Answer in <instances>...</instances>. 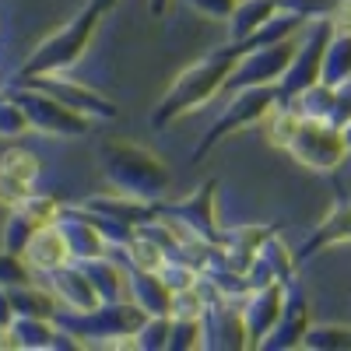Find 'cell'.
I'll use <instances>...</instances> for the list:
<instances>
[{
    "label": "cell",
    "instance_id": "obj_14",
    "mask_svg": "<svg viewBox=\"0 0 351 351\" xmlns=\"http://www.w3.org/2000/svg\"><path fill=\"white\" fill-rule=\"evenodd\" d=\"M8 299H11L14 316H43V319H53L56 295H53L49 288H39L36 281L18 285V288H8Z\"/></svg>",
    "mask_w": 351,
    "mask_h": 351
},
{
    "label": "cell",
    "instance_id": "obj_10",
    "mask_svg": "<svg viewBox=\"0 0 351 351\" xmlns=\"http://www.w3.org/2000/svg\"><path fill=\"white\" fill-rule=\"evenodd\" d=\"M288 148L295 152L306 165H313V169H330V165L341 158L344 137H341V134H334V130H327L319 120H309V123H302V127H299L295 141H291Z\"/></svg>",
    "mask_w": 351,
    "mask_h": 351
},
{
    "label": "cell",
    "instance_id": "obj_7",
    "mask_svg": "<svg viewBox=\"0 0 351 351\" xmlns=\"http://www.w3.org/2000/svg\"><path fill=\"white\" fill-rule=\"evenodd\" d=\"M43 281L56 295V302H64L71 313H92L95 306H102L99 302V291L92 288V281H88V274H84V267H81L77 260L64 263V267H56L53 274H43Z\"/></svg>",
    "mask_w": 351,
    "mask_h": 351
},
{
    "label": "cell",
    "instance_id": "obj_22",
    "mask_svg": "<svg viewBox=\"0 0 351 351\" xmlns=\"http://www.w3.org/2000/svg\"><path fill=\"white\" fill-rule=\"evenodd\" d=\"M169 330H172V316H144V324L134 330L137 348H169Z\"/></svg>",
    "mask_w": 351,
    "mask_h": 351
},
{
    "label": "cell",
    "instance_id": "obj_11",
    "mask_svg": "<svg viewBox=\"0 0 351 351\" xmlns=\"http://www.w3.org/2000/svg\"><path fill=\"white\" fill-rule=\"evenodd\" d=\"M123 299H130L141 313L148 316H169V302L172 291L169 285L158 278V271H141V267H127V281H123Z\"/></svg>",
    "mask_w": 351,
    "mask_h": 351
},
{
    "label": "cell",
    "instance_id": "obj_15",
    "mask_svg": "<svg viewBox=\"0 0 351 351\" xmlns=\"http://www.w3.org/2000/svg\"><path fill=\"white\" fill-rule=\"evenodd\" d=\"M271 0H243L236 4V11L228 14V36L232 43H243L246 36H256V28L263 21H271Z\"/></svg>",
    "mask_w": 351,
    "mask_h": 351
},
{
    "label": "cell",
    "instance_id": "obj_16",
    "mask_svg": "<svg viewBox=\"0 0 351 351\" xmlns=\"http://www.w3.org/2000/svg\"><path fill=\"white\" fill-rule=\"evenodd\" d=\"M8 327H11L14 348H53V337H56V324L43 316H14Z\"/></svg>",
    "mask_w": 351,
    "mask_h": 351
},
{
    "label": "cell",
    "instance_id": "obj_5",
    "mask_svg": "<svg viewBox=\"0 0 351 351\" xmlns=\"http://www.w3.org/2000/svg\"><path fill=\"white\" fill-rule=\"evenodd\" d=\"M25 84H36V88H43L46 95H53L56 102H64L71 112L84 116L88 123H92V120H112V116H116V106H112L109 99H102L99 92H92V88H84V84L64 81L60 74H49V77H32V81H25Z\"/></svg>",
    "mask_w": 351,
    "mask_h": 351
},
{
    "label": "cell",
    "instance_id": "obj_12",
    "mask_svg": "<svg viewBox=\"0 0 351 351\" xmlns=\"http://www.w3.org/2000/svg\"><path fill=\"white\" fill-rule=\"evenodd\" d=\"M25 263L32 267L36 274H53L56 267H64V263H71V250H67V239L64 232L53 225H43L32 239H28V246L21 250Z\"/></svg>",
    "mask_w": 351,
    "mask_h": 351
},
{
    "label": "cell",
    "instance_id": "obj_8",
    "mask_svg": "<svg viewBox=\"0 0 351 351\" xmlns=\"http://www.w3.org/2000/svg\"><path fill=\"white\" fill-rule=\"evenodd\" d=\"M56 228L64 232L71 260H95L106 256V239L95 225V218L88 215L84 208H60V218H56Z\"/></svg>",
    "mask_w": 351,
    "mask_h": 351
},
{
    "label": "cell",
    "instance_id": "obj_27",
    "mask_svg": "<svg viewBox=\"0 0 351 351\" xmlns=\"http://www.w3.org/2000/svg\"><path fill=\"white\" fill-rule=\"evenodd\" d=\"M32 193V186L28 183H21V180H14V176H8V172H0V204L11 211V208H18V204Z\"/></svg>",
    "mask_w": 351,
    "mask_h": 351
},
{
    "label": "cell",
    "instance_id": "obj_3",
    "mask_svg": "<svg viewBox=\"0 0 351 351\" xmlns=\"http://www.w3.org/2000/svg\"><path fill=\"white\" fill-rule=\"evenodd\" d=\"M109 8L102 4V0H88L84 11L74 14L67 25H60L53 36H46L32 56L21 64V77L25 81H32V77H49V74H67L81 56L88 49V43H92V32H95V25L99 18L106 14Z\"/></svg>",
    "mask_w": 351,
    "mask_h": 351
},
{
    "label": "cell",
    "instance_id": "obj_25",
    "mask_svg": "<svg viewBox=\"0 0 351 351\" xmlns=\"http://www.w3.org/2000/svg\"><path fill=\"white\" fill-rule=\"evenodd\" d=\"M267 137H271V144H278V148H285V144H291L295 141V134H299V127H302V120L295 112H288V109H281V112H274L271 120H267Z\"/></svg>",
    "mask_w": 351,
    "mask_h": 351
},
{
    "label": "cell",
    "instance_id": "obj_17",
    "mask_svg": "<svg viewBox=\"0 0 351 351\" xmlns=\"http://www.w3.org/2000/svg\"><path fill=\"white\" fill-rule=\"evenodd\" d=\"M0 172H8V176H14V180L32 186L39 180V172H43V162L28 148H8L4 155H0Z\"/></svg>",
    "mask_w": 351,
    "mask_h": 351
},
{
    "label": "cell",
    "instance_id": "obj_26",
    "mask_svg": "<svg viewBox=\"0 0 351 351\" xmlns=\"http://www.w3.org/2000/svg\"><path fill=\"white\" fill-rule=\"evenodd\" d=\"M197 348L200 344V319H172L169 348Z\"/></svg>",
    "mask_w": 351,
    "mask_h": 351
},
{
    "label": "cell",
    "instance_id": "obj_1",
    "mask_svg": "<svg viewBox=\"0 0 351 351\" xmlns=\"http://www.w3.org/2000/svg\"><path fill=\"white\" fill-rule=\"evenodd\" d=\"M99 172L116 193H127L134 200L155 204L169 190V169L148 148L130 141H106L99 148Z\"/></svg>",
    "mask_w": 351,
    "mask_h": 351
},
{
    "label": "cell",
    "instance_id": "obj_4",
    "mask_svg": "<svg viewBox=\"0 0 351 351\" xmlns=\"http://www.w3.org/2000/svg\"><path fill=\"white\" fill-rule=\"evenodd\" d=\"M14 99L21 102L28 123L43 134H56V137H84L88 134V120L77 112H71L64 102H56L53 95H46L43 88L28 84L25 92H14Z\"/></svg>",
    "mask_w": 351,
    "mask_h": 351
},
{
    "label": "cell",
    "instance_id": "obj_9",
    "mask_svg": "<svg viewBox=\"0 0 351 351\" xmlns=\"http://www.w3.org/2000/svg\"><path fill=\"white\" fill-rule=\"evenodd\" d=\"M263 109H271V92H263V88H253V92L236 95V99L228 102V109L218 116V123L200 137L197 155H193V158H204V152H208L215 141H221L225 134H232V130H236L239 123H246V120H256V116H260Z\"/></svg>",
    "mask_w": 351,
    "mask_h": 351
},
{
    "label": "cell",
    "instance_id": "obj_29",
    "mask_svg": "<svg viewBox=\"0 0 351 351\" xmlns=\"http://www.w3.org/2000/svg\"><path fill=\"white\" fill-rule=\"evenodd\" d=\"M169 4H172V0H148V11H152L155 18H162V14L169 11Z\"/></svg>",
    "mask_w": 351,
    "mask_h": 351
},
{
    "label": "cell",
    "instance_id": "obj_21",
    "mask_svg": "<svg viewBox=\"0 0 351 351\" xmlns=\"http://www.w3.org/2000/svg\"><path fill=\"white\" fill-rule=\"evenodd\" d=\"M28 281H36V271L25 263V256L11 253V250H0V288H18Z\"/></svg>",
    "mask_w": 351,
    "mask_h": 351
},
{
    "label": "cell",
    "instance_id": "obj_30",
    "mask_svg": "<svg viewBox=\"0 0 351 351\" xmlns=\"http://www.w3.org/2000/svg\"><path fill=\"white\" fill-rule=\"evenodd\" d=\"M102 4H106V8H112V4H116V0H102Z\"/></svg>",
    "mask_w": 351,
    "mask_h": 351
},
{
    "label": "cell",
    "instance_id": "obj_24",
    "mask_svg": "<svg viewBox=\"0 0 351 351\" xmlns=\"http://www.w3.org/2000/svg\"><path fill=\"white\" fill-rule=\"evenodd\" d=\"M204 309H208V299L193 288H183V291H172V302H169V316L172 319H200Z\"/></svg>",
    "mask_w": 351,
    "mask_h": 351
},
{
    "label": "cell",
    "instance_id": "obj_23",
    "mask_svg": "<svg viewBox=\"0 0 351 351\" xmlns=\"http://www.w3.org/2000/svg\"><path fill=\"white\" fill-rule=\"evenodd\" d=\"M25 130H32L21 102L14 95H0V137H21Z\"/></svg>",
    "mask_w": 351,
    "mask_h": 351
},
{
    "label": "cell",
    "instance_id": "obj_2",
    "mask_svg": "<svg viewBox=\"0 0 351 351\" xmlns=\"http://www.w3.org/2000/svg\"><path fill=\"white\" fill-rule=\"evenodd\" d=\"M232 67H236V46L218 49L211 56H200L197 64H190L180 77L169 84V92L158 99V106L152 112V127L165 130L172 120H180L183 112H193L197 106H204L228 81Z\"/></svg>",
    "mask_w": 351,
    "mask_h": 351
},
{
    "label": "cell",
    "instance_id": "obj_13",
    "mask_svg": "<svg viewBox=\"0 0 351 351\" xmlns=\"http://www.w3.org/2000/svg\"><path fill=\"white\" fill-rule=\"evenodd\" d=\"M81 267L92 281V288L99 291V302H116L123 299V281H127V271L120 263H112L109 256H95V260H81Z\"/></svg>",
    "mask_w": 351,
    "mask_h": 351
},
{
    "label": "cell",
    "instance_id": "obj_28",
    "mask_svg": "<svg viewBox=\"0 0 351 351\" xmlns=\"http://www.w3.org/2000/svg\"><path fill=\"white\" fill-rule=\"evenodd\" d=\"M190 11H197L200 18H228L236 11V0H183Z\"/></svg>",
    "mask_w": 351,
    "mask_h": 351
},
{
    "label": "cell",
    "instance_id": "obj_20",
    "mask_svg": "<svg viewBox=\"0 0 351 351\" xmlns=\"http://www.w3.org/2000/svg\"><path fill=\"white\" fill-rule=\"evenodd\" d=\"M158 278L169 285V291H183V288H193L200 281V271L186 260H176V256H165V263L158 267Z\"/></svg>",
    "mask_w": 351,
    "mask_h": 351
},
{
    "label": "cell",
    "instance_id": "obj_6",
    "mask_svg": "<svg viewBox=\"0 0 351 351\" xmlns=\"http://www.w3.org/2000/svg\"><path fill=\"white\" fill-rule=\"evenodd\" d=\"M211 180L204 183L197 193H190L186 200L172 204L165 208V221H172V228L180 232V236H190V239H204V243H215V215L208 208V197H211Z\"/></svg>",
    "mask_w": 351,
    "mask_h": 351
},
{
    "label": "cell",
    "instance_id": "obj_18",
    "mask_svg": "<svg viewBox=\"0 0 351 351\" xmlns=\"http://www.w3.org/2000/svg\"><path fill=\"white\" fill-rule=\"evenodd\" d=\"M165 246H158L155 239L141 236V232H134V239L127 243V263L130 267H141V271H158L165 263Z\"/></svg>",
    "mask_w": 351,
    "mask_h": 351
},
{
    "label": "cell",
    "instance_id": "obj_19",
    "mask_svg": "<svg viewBox=\"0 0 351 351\" xmlns=\"http://www.w3.org/2000/svg\"><path fill=\"white\" fill-rule=\"evenodd\" d=\"M39 228H43V225H36V218L28 215V211L11 208V215H8V221H4V250L21 253V250L28 246V239H32Z\"/></svg>",
    "mask_w": 351,
    "mask_h": 351
}]
</instances>
